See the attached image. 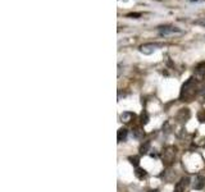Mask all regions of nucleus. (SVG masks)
I'll use <instances>...</instances> for the list:
<instances>
[{"label": "nucleus", "mask_w": 205, "mask_h": 192, "mask_svg": "<svg viewBox=\"0 0 205 192\" xmlns=\"http://www.w3.org/2000/svg\"><path fill=\"white\" fill-rule=\"evenodd\" d=\"M159 48V45L158 44H144V45L140 46V51L145 55H150V54H153L157 49Z\"/></svg>", "instance_id": "obj_3"}, {"label": "nucleus", "mask_w": 205, "mask_h": 192, "mask_svg": "<svg viewBox=\"0 0 205 192\" xmlns=\"http://www.w3.org/2000/svg\"><path fill=\"white\" fill-rule=\"evenodd\" d=\"M195 95H196V86L194 83V78H188V81L182 86L181 99H185L186 101H191V99Z\"/></svg>", "instance_id": "obj_1"}, {"label": "nucleus", "mask_w": 205, "mask_h": 192, "mask_svg": "<svg viewBox=\"0 0 205 192\" xmlns=\"http://www.w3.org/2000/svg\"><path fill=\"white\" fill-rule=\"evenodd\" d=\"M140 15H141L140 13H131V14H128L127 17H130V18H131V17H140Z\"/></svg>", "instance_id": "obj_15"}, {"label": "nucleus", "mask_w": 205, "mask_h": 192, "mask_svg": "<svg viewBox=\"0 0 205 192\" xmlns=\"http://www.w3.org/2000/svg\"><path fill=\"white\" fill-rule=\"evenodd\" d=\"M135 117L132 113H130V111H126V113H123L122 114V120L123 122H126V123H128V122H131L132 120V118Z\"/></svg>", "instance_id": "obj_6"}, {"label": "nucleus", "mask_w": 205, "mask_h": 192, "mask_svg": "<svg viewBox=\"0 0 205 192\" xmlns=\"http://www.w3.org/2000/svg\"><path fill=\"white\" fill-rule=\"evenodd\" d=\"M127 134H128V131L126 130V128H121V130L118 131V133H117V140H118V142L124 141V140L127 138Z\"/></svg>", "instance_id": "obj_5"}, {"label": "nucleus", "mask_w": 205, "mask_h": 192, "mask_svg": "<svg viewBox=\"0 0 205 192\" xmlns=\"http://www.w3.org/2000/svg\"><path fill=\"white\" fill-rule=\"evenodd\" d=\"M141 122H142L144 124H146V123L149 122V115H147L146 111H142V114H141Z\"/></svg>", "instance_id": "obj_12"}, {"label": "nucleus", "mask_w": 205, "mask_h": 192, "mask_svg": "<svg viewBox=\"0 0 205 192\" xmlns=\"http://www.w3.org/2000/svg\"><path fill=\"white\" fill-rule=\"evenodd\" d=\"M205 185V178L201 175H196L195 177V182H194V188L195 190H201Z\"/></svg>", "instance_id": "obj_4"}, {"label": "nucleus", "mask_w": 205, "mask_h": 192, "mask_svg": "<svg viewBox=\"0 0 205 192\" xmlns=\"http://www.w3.org/2000/svg\"><path fill=\"white\" fill-rule=\"evenodd\" d=\"M149 150H150V142H149V141H146L145 144H142V145L140 146V152H141V154H146L147 151H149Z\"/></svg>", "instance_id": "obj_7"}, {"label": "nucleus", "mask_w": 205, "mask_h": 192, "mask_svg": "<svg viewBox=\"0 0 205 192\" xmlns=\"http://www.w3.org/2000/svg\"><path fill=\"white\" fill-rule=\"evenodd\" d=\"M135 174H136V177L137 178H140V179H142V178L146 175V172L144 171V169H140V168H137L136 169V172H135Z\"/></svg>", "instance_id": "obj_9"}, {"label": "nucleus", "mask_w": 205, "mask_h": 192, "mask_svg": "<svg viewBox=\"0 0 205 192\" xmlns=\"http://www.w3.org/2000/svg\"><path fill=\"white\" fill-rule=\"evenodd\" d=\"M159 32L162 36H168V35H173V34H181V30L173 26H162L159 27Z\"/></svg>", "instance_id": "obj_2"}, {"label": "nucleus", "mask_w": 205, "mask_h": 192, "mask_svg": "<svg viewBox=\"0 0 205 192\" xmlns=\"http://www.w3.org/2000/svg\"><path fill=\"white\" fill-rule=\"evenodd\" d=\"M128 160H130L131 164H132V165H135V166H137L138 163H140V159H138V156H130V159H128Z\"/></svg>", "instance_id": "obj_10"}, {"label": "nucleus", "mask_w": 205, "mask_h": 192, "mask_svg": "<svg viewBox=\"0 0 205 192\" xmlns=\"http://www.w3.org/2000/svg\"><path fill=\"white\" fill-rule=\"evenodd\" d=\"M149 192H159L158 190H151V191H149Z\"/></svg>", "instance_id": "obj_16"}, {"label": "nucleus", "mask_w": 205, "mask_h": 192, "mask_svg": "<svg viewBox=\"0 0 205 192\" xmlns=\"http://www.w3.org/2000/svg\"><path fill=\"white\" fill-rule=\"evenodd\" d=\"M198 119L200 120L201 123H204L205 122V110H200L198 113Z\"/></svg>", "instance_id": "obj_11"}, {"label": "nucleus", "mask_w": 205, "mask_h": 192, "mask_svg": "<svg viewBox=\"0 0 205 192\" xmlns=\"http://www.w3.org/2000/svg\"><path fill=\"white\" fill-rule=\"evenodd\" d=\"M135 137H136V138H142V137H144V131L137 130L135 132Z\"/></svg>", "instance_id": "obj_13"}, {"label": "nucleus", "mask_w": 205, "mask_h": 192, "mask_svg": "<svg viewBox=\"0 0 205 192\" xmlns=\"http://www.w3.org/2000/svg\"><path fill=\"white\" fill-rule=\"evenodd\" d=\"M195 23H196V24H200V26H203V27H205V18H201L200 21H196Z\"/></svg>", "instance_id": "obj_14"}, {"label": "nucleus", "mask_w": 205, "mask_h": 192, "mask_svg": "<svg viewBox=\"0 0 205 192\" xmlns=\"http://www.w3.org/2000/svg\"><path fill=\"white\" fill-rule=\"evenodd\" d=\"M185 183H183V181H181V182H178L176 185V187H174V192H183L185 190Z\"/></svg>", "instance_id": "obj_8"}]
</instances>
